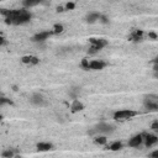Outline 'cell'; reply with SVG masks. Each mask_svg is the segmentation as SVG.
<instances>
[{
  "label": "cell",
  "instance_id": "cell-1",
  "mask_svg": "<svg viewBox=\"0 0 158 158\" xmlns=\"http://www.w3.org/2000/svg\"><path fill=\"white\" fill-rule=\"evenodd\" d=\"M0 14L5 16V22L7 25H14V26H20L25 25L31 21L32 14L27 11L25 7L23 9H16V10H6L1 9Z\"/></svg>",
  "mask_w": 158,
  "mask_h": 158
},
{
  "label": "cell",
  "instance_id": "cell-2",
  "mask_svg": "<svg viewBox=\"0 0 158 158\" xmlns=\"http://www.w3.org/2000/svg\"><path fill=\"white\" fill-rule=\"evenodd\" d=\"M81 68H84L85 70H102L107 63L104 62V60H100V59H93V60H89L86 58H84L80 63Z\"/></svg>",
  "mask_w": 158,
  "mask_h": 158
},
{
  "label": "cell",
  "instance_id": "cell-3",
  "mask_svg": "<svg viewBox=\"0 0 158 158\" xmlns=\"http://www.w3.org/2000/svg\"><path fill=\"white\" fill-rule=\"evenodd\" d=\"M115 131V126H112L111 123L107 122H99L96 123L91 130H90V135H111Z\"/></svg>",
  "mask_w": 158,
  "mask_h": 158
},
{
  "label": "cell",
  "instance_id": "cell-4",
  "mask_svg": "<svg viewBox=\"0 0 158 158\" xmlns=\"http://www.w3.org/2000/svg\"><path fill=\"white\" fill-rule=\"evenodd\" d=\"M143 107L146 109V111L156 112L158 110V96L156 94L146 95L143 100Z\"/></svg>",
  "mask_w": 158,
  "mask_h": 158
},
{
  "label": "cell",
  "instance_id": "cell-5",
  "mask_svg": "<svg viewBox=\"0 0 158 158\" xmlns=\"http://www.w3.org/2000/svg\"><path fill=\"white\" fill-rule=\"evenodd\" d=\"M89 41H90V47L88 49L89 54H95L107 46V41L104 38H90Z\"/></svg>",
  "mask_w": 158,
  "mask_h": 158
},
{
  "label": "cell",
  "instance_id": "cell-6",
  "mask_svg": "<svg viewBox=\"0 0 158 158\" xmlns=\"http://www.w3.org/2000/svg\"><path fill=\"white\" fill-rule=\"evenodd\" d=\"M138 112L131 109H123V110H118L114 112V118L116 121H126V120H131L132 117L137 116Z\"/></svg>",
  "mask_w": 158,
  "mask_h": 158
},
{
  "label": "cell",
  "instance_id": "cell-7",
  "mask_svg": "<svg viewBox=\"0 0 158 158\" xmlns=\"http://www.w3.org/2000/svg\"><path fill=\"white\" fill-rule=\"evenodd\" d=\"M30 102L33 106H37V107H44V106L48 105V100L41 93H33L31 95V98H30Z\"/></svg>",
  "mask_w": 158,
  "mask_h": 158
},
{
  "label": "cell",
  "instance_id": "cell-8",
  "mask_svg": "<svg viewBox=\"0 0 158 158\" xmlns=\"http://www.w3.org/2000/svg\"><path fill=\"white\" fill-rule=\"evenodd\" d=\"M53 35V31H41V32H37L36 35L32 36V42L35 43H43L47 38H49L51 36Z\"/></svg>",
  "mask_w": 158,
  "mask_h": 158
},
{
  "label": "cell",
  "instance_id": "cell-9",
  "mask_svg": "<svg viewBox=\"0 0 158 158\" xmlns=\"http://www.w3.org/2000/svg\"><path fill=\"white\" fill-rule=\"evenodd\" d=\"M143 143V135L142 133H138V135H135L132 136L130 139H128V147H132V148H137L139 147L141 144Z\"/></svg>",
  "mask_w": 158,
  "mask_h": 158
},
{
  "label": "cell",
  "instance_id": "cell-10",
  "mask_svg": "<svg viewBox=\"0 0 158 158\" xmlns=\"http://www.w3.org/2000/svg\"><path fill=\"white\" fill-rule=\"evenodd\" d=\"M158 142V137L156 135L148 133V135H143V143L146 147H152Z\"/></svg>",
  "mask_w": 158,
  "mask_h": 158
},
{
  "label": "cell",
  "instance_id": "cell-11",
  "mask_svg": "<svg viewBox=\"0 0 158 158\" xmlns=\"http://www.w3.org/2000/svg\"><path fill=\"white\" fill-rule=\"evenodd\" d=\"M21 62L26 65H37L40 63V59L36 57V56H23L21 58Z\"/></svg>",
  "mask_w": 158,
  "mask_h": 158
},
{
  "label": "cell",
  "instance_id": "cell-12",
  "mask_svg": "<svg viewBox=\"0 0 158 158\" xmlns=\"http://www.w3.org/2000/svg\"><path fill=\"white\" fill-rule=\"evenodd\" d=\"M143 36H144V32L143 31H141V30H135V31H132V33L130 35V41H132V42H141L142 40H143Z\"/></svg>",
  "mask_w": 158,
  "mask_h": 158
},
{
  "label": "cell",
  "instance_id": "cell-13",
  "mask_svg": "<svg viewBox=\"0 0 158 158\" xmlns=\"http://www.w3.org/2000/svg\"><path fill=\"white\" fill-rule=\"evenodd\" d=\"M70 110H72L73 114L79 112V111H83L84 110V104L80 100H78V99H74L73 102H72V105H70Z\"/></svg>",
  "mask_w": 158,
  "mask_h": 158
},
{
  "label": "cell",
  "instance_id": "cell-14",
  "mask_svg": "<svg viewBox=\"0 0 158 158\" xmlns=\"http://www.w3.org/2000/svg\"><path fill=\"white\" fill-rule=\"evenodd\" d=\"M100 16H101V14H99V12H96V11H91V12H89V14L86 15L85 21H86L88 23H95L96 21H99Z\"/></svg>",
  "mask_w": 158,
  "mask_h": 158
},
{
  "label": "cell",
  "instance_id": "cell-15",
  "mask_svg": "<svg viewBox=\"0 0 158 158\" xmlns=\"http://www.w3.org/2000/svg\"><path fill=\"white\" fill-rule=\"evenodd\" d=\"M43 2V0H22V6L25 9H31L35 6H38Z\"/></svg>",
  "mask_w": 158,
  "mask_h": 158
},
{
  "label": "cell",
  "instance_id": "cell-16",
  "mask_svg": "<svg viewBox=\"0 0 158 158\" xmlns=\"http://www.w3.org/2000/svg\"><path fill=\"white\" fill-rule=\"evenodd\" d=\"M36 147L40 152H48V151L53 149V144L49 142H40V143H37Z\"/></svg>",
  "mask_w": 158,
  "mask_h": 158
},
{
  "label": "cell",
  "instance_id": "cell-17",
  "mask_svg": "<svg viewBox=\"0 0 158 158\" xmlns=\"http://www.w3.org/2000/svg\"><path fill=\"white\" fill-rule=\"evenodd\" d=\"M94 142L96 144H100V146H104L107 143V138L105 135H96V137L94 138Z\"/></svg>",
  "mask_w": 158,
  "mask_h": 158
},
{
  "label": "cell",
  "instance_id": "cell-18",
  "mask_svg": "<svg viewBox=\"0 0 158 158\" xmlns=\"http://www.w3.org/2000/svg\"><path fill=\"white\" fill-rule=\"evenodd\" d=\"M122 148V143L120 141H116V142H112L110 146H109V149L110 151H120Z\"/></svg>",
  "mask_w": 158,
  "mask_h": 158
},
{
  "label": "cell",
  "instance_id": "cell-19",
  "mask_svg": "<svg viewBox=\"0 0 158 158\" xmlns=\"http://www.w3.org/2000/svg\"><path fill=\"white\" fill-rule=\"evenodd\" d=\"M53 35H58V33H62L63 31H64V26L63 25H60V23H56L54 26H53Z\"/></svg>",
  "mask_w": 158,
  "mask_h": 158
},
{
  "label": "cell",
  "instance_id": "cell-20",
  "mask_svg": "<svg viewBox=\"0 0 158 158\" xmlns=\"http://www.w3.org/2000/svg\"><path fill=\"white\" fill-rule=\"evenodd\" d=\"M15 154H16V151L14 148H7V149L2 151V153H1L2 157H14Z\"/></svg>",
  "mask_w": 158,
  "mask_h": 158
},
{
  "label": "cell",
  "instance_id": "cell-21",
  "mask_svg": "<svg viewBox=\"0 0 158 158\" xmlns=\"http://www.w3.org/2000/svg\"><path fill=\"white\" fill-rule=\"evenodd\" d=\"M80 93V88H72L69 90V96L73 99H78V95Z\"/></svg>",
  "mask_w": 158,
  "mask_h": 158
},
{
  "label": "cell",
  "instance_id": "cell-22",
  "mask_svg": "<svg viewBox=\"0 0 158 158\" xmlns=\"http://www.w3.org/2000/svg\"><path fill=\"white\" fill-rule=\"evenodd\" d=\"M7 104H11L10 99H6V98H4V96H0V106L7 105Z\"/></svg>",
  "mask_w": 158,
  "mask_h": 158
},
{
  "label": "cell",
  "instance_id": "cell-23",
  "mask_svg": "<svg viewBox=\"0 0 158 158\" xmlns=\"http://www.w3.org/2000/svg\"><path fill=\"white\" fill-rule=\"evenodd\" d=\"M151 128H152V131H153V132H157V131H158V121H157V120H154V121H153V123H152Z\"/></svg>",
  "mask_w": 158,
  "mask_h": 158
},
{
  "label": "cell",
  "instance_id": "cell-24",
  "mask_svg": "<svg viewBox=\"0 0 158 158\" xmlns=\"http://www.w3.org/2000/svg\"><path fill=\"white\" fill-rule=\"evenodd\" d=\"M74 4L73 2H68L67 5H65V10H72V9H74Z\"/></svg>",
  "mask_w": 158,
  "mask_h": 158
},
{
  "label": "cell",
  "instance_id": "cell-25",
  "mask_svg": "<svg viewBox=\"0 0 158 158\" xmlns=\"http://www.w3.org/2000/svg\"><path fill=\"white\" fill-rule=\"evenodd\" d=\"M5 43H6V40H5V37L0 33V47H1V46H4Z\"/></svg>",
  "mask_w": 158,
  "mask_h": 158
},
{
  "label": "cell",
  "instance_id": "cell-26",
  "mask_svg": "<svg viewBox=\"0 0 158 158\" xmlns=\"http://www.w3.org/2000/svg\"><path fill=\"white\" fill-rule=\"evenodd\" d=\"M149 157H156V158H157V157H158V149H156L154 152H152V153L149 154Z\"/></svg>",
  "mask_w": 158,
  "mask_h": 158
},
{
  "label": "cell",
  "instance_id": "cell-27",
  "mask_svg": "<svg viewBox=\"0 0 158 158\" xmlns=\"http://www.w3.org/2000/svg\"><path fill=\"white\" fill-rule=\"evenodd\" d=\"M148 36H151L153 40H157V35H156L154 32H151V33H148Z\"/></svg>",
  "mask_w": 158,
  "mask_h": 158
},
{
  "label": "cell",
  "instance_id": "cell-28",
  "mask_svg": "<svg viewBox=\"0 0 158 158\" xmlns=\"http://www.w3.org/2000/svg\"><path fill=\"white\" fill-rule=\"evenodd\" d=\"M1 1H4V0H0V2H1Z\"/></svg>",
  "mask_w": 158,
  "mask_h": 158
}]
</instances>
